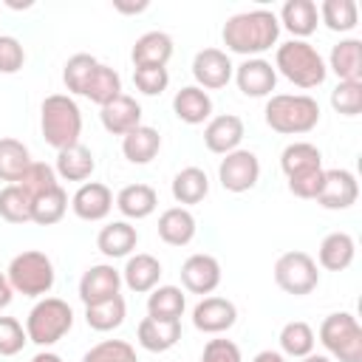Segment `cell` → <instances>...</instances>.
Instances as JSON below:
<instances>
[{"label": "cell", "mask_w": 362, "mask_h": 362, "mask_svg": "<svg viewBox=\"0 0 362 362\" xmlns=\"http://www.w3.org/2000/svg\"><path fill=\"white\" fill-rule=\"evenodd\" d=\"M223 45L232 54L240 57H260L263 51H269L272 45H277L280 37V20L274 11L269 8H252V11H240L232 14L223 23Z\"/></svg>", "instance_id": "1"}, {"label": "cell", "mask_w": 362, "mask_h": 362, "mask_svg": "<svg viewBox=\"0 0 362 362\" xmlns=\"http://www.w3.org/2000/svg\"><path fill=\"white\" fill-rule=\"evenodd\" d=\"M266 124L286 136L308 133L320 124V105L308 93H274L266 102Z\"/></svg>", "instance_id": "2"}, {"label": "cell", "mask_w": 362, "mask_h": 362, "mask_svg": "<svg viewBox=\"0 0 362 362\" xmlns=\"http://www.w3.org/2000/svg\"><path fill=\"white\" fill-rule=\"evenodd\" d=\"M40 127H42V139L54 150H65L71 144H79L82 113H79V105L74 102V96H68V93L45 96L42 107H40Z\"/></svg>", "instance_id": "3"}, {"label": "cell", "mask_w": 362, "mask_h": 362, "mask_svg": "<svg viewBox=\"0 0 362 362\" xmlns=\"http://www.w3.org/2000/svg\"><path fill=\"white\" fill-rule=\"evenodd\" d=\"M274 71H280L291 85L297 88H317L325 82L328 68L320 51L305 40H288L277 45L274 54Z\"/></svg>", "instance_id": "4"}, {"label": "cell", "mask_w": 362, "mask_h": 362, "mask_svg": "<svg viewBox=\"0 0 362 362\" xmlns=\"http://www.w3.org/2000/svg\"><path fill=\"white\" fill-rule=\"evenodd\" d=\"M74 325V311L65 300L59 297H42L25 317V334L28 342L48 348L54 342H59Z\"/></svg>", "instance_id": "5"}, {"label": "cell", "mask_w": 362, "mask_h": 362, "mask_svg": "<svg viewBox=\"0 0 362 362\" xmlns=\"http://www.w3.org/2000/svg\"><path fill=\"white\" fill-rule=\"evenodd\" d=\"M6 277L11 283V288L23 297H42L54 288V263L45 252L28 249L11 257Z\"/></svg>", "instance_id": "6"}, {"label": "cell", "mask_w": 362, "mask_h": 362, "mask_svg": "<svg viewBox=\"0 0 362 362\" xmlns=\"http://www.w3.org/2000/svg\"><path fill=\"white\" fill-rule=\"evenodd\" d=\"M320 342L339 362H362V325L348 311H337L322 320Z\"/></svg>", "instance_id": "7"}, {"label": "cell", "mask_w": 362, "mask_h": 362, "mask_svg": "<svg viewBox=\"0 0 362 362\" xmlns=\"http://www.w3.org/2000/svg\"><path fill=\"white\" fill-rule=\"evenodd\" d=\"M274 283L294 297L311 294L320 283V272H317V260L305 252H286L277 257L274 263Z\"/></svg>", "instance_id": "8"}, {"label": "cell", "mask_w": 362, "mask_h": 362, "mask_svg": "<svg viewBox=\"0 0 362 362\" xmlns=\"http://www.w3.org/2000/svg\"><path fill=\"white\" fill-rule=\"evenodd\" d=\"M260 178V161L252 150H232L218 164V181L226 192H246Z\"/></svg>", "instance_id": "9"}, {"label": "cell", "mask_w": 362, "mask_h": 362, "mask_svg": "<svg viewBox=\"0 0 362 362\" xmlns=\"http://www.w3.org/2000/svg\"><path fill=\"white\" fill-rule=\"evenodd\" d=\"M356 198H359V184L351 170L342 167L322 170V187L317 192V204L322 209H348L356 204Z\"/></svg>", "instance_id": "10"}, {"label": "cell", "mask_w": 362, "mask_h": 362, "mask_svg": "<svg viewBox=\"0 0 362 362\" xmlns=\"http://www.w3.org/2000/svg\"><path fill=\"white\" fill-rule=\"evenodd\" d=\"M232 74H235V65H232L229 54L221 48H204L192 59V76H195L198 88H204V90L226 88Z\"/></svg>", "instance_id": "11"}, {"label": "cell", "mask_w": 362, "mask_h": 362, "mask_svg": "<svg viewBox=\"0 0 362 362\" xmlns=\"http://www.w3.org/2000/svg\"><path fill=\"white\" fill-rule=\"evenodd\" d=\"M235 82L240 88L243 96H252V99H260V96H269L277 85V71L269 59L263 57H249L243 59L238 68H235Z\"/></svg>", "instance_id": "12"}, {"label": "cell", "mask_w": 362, "mask_h": 362, "mask_svg": "<svg viewBox=\"0 0 362 362\" xmlns=\"http://www.w3.org/2000/svg\"><path fill=\"white\" fill-rule=\"evenodd\" d=\"M181 283L192 294H212L221 283V263L212 255H189L181 263Z\"/></svg>", "instance_id": "13"}, {"label": "cell", "mask_w": 362, "mask_h": 362, "mask_svg": "<svg viewBox=\"0 0 362 362\" xmlns=\"http://www.w3.org/2000/svg\"><path fill=\"white\" fill-rule=\"evenodd\" d=\"M119 288H122V272L113 269L110 263H99V266H90L82 274V280H79V300L85 305H93V303L116 297Z\"/></svg>", "instance_id": "14"}, {"label": "cell", "mask_w": 362, "mask_h": 362, "mask_svg": "<svg viewBox=\"0 0 362 362\" xmlns=\"http://www.w3.org/2000/svg\"><path fill=\"white\" fill-rule=\"evenodd\" d=\"M235 320H238V308L226 297H204L192 308V325L204 334H223L235 325Z\"/></svg>", "instance_id": "15"}, {"label": "cell", "mask_w": 362, "mask_h": 362, "mask_svg": "<svg viewBox=\"0 0 362 362\" xmlns=\"http://www.w3.org/2000/svg\"><path fill=\"white\" fill-rule=\"evenodd\" d=\"M243 141V119L235 116V113H221V116H212L204 127V144L209 153H232L238 150V144Z\"/></svg>", "instance_id": "16"}, {"label": "cell", "mask_w": 362, "mask_h": 362, "mask_svg": "<svg viewBox=\"0 0 362 362\" xmlns=\"http://www.w3.org/2000/svg\"><path fill=\"white\" fill-rule=\"evenodd\" d=\"M71 209L82 221H105L110 215V209H113V192L99 181H85L74 192Z\"/></svg>", "instance_id": "17"}, {"label": "cell", "mask_w": 362, "mask_h": 362, "mask_svg": "<svg viewBox=\"0 0 362 362\" xmlns=\"http://www.w3.org/2000/svg\"><path fill=\"white\" fill-rule=\"evenodd\" d=\"M99 119H102V127H105L107 133H113V136H127L130 130H136V127L141 124V105H139L133 96L122 93V96H116L113 102L102 105Z\"/></svg>", "instance_id": "18"}, {"label": "cell", "mask_w": 362, "mask_h": 362, "mask_svg": "<svg viewBox=\"0 0 362 362\" xmlns=\"http://www.w3.org/2000/svg\"><path fill=\"white\" fill-rule=\"evenodd\" d=\"M173 57V37L164 31H147L136 40L130 59L136 68H164Z\"/></svg>", "instance_id": "19"}, {"label": "cell", "mask_w": 362, "mask_h": 362, "mask_svg": "<svg viewBox=\"0 0 362 362\" xmlns=\"http://www.w3.org/2000/svg\"><path fill=\"white\" fill-rule=\"evenodd\" d=\"M161 280V263L147 255V252H139V255H130L124 269H122V283L130 288V291H153Z\"/></svg>", "instance_id": "20"}, {"label": "cell", "mask_w": 362, "mask_h": 362, "mask_svg": "<svg viewBox=\"0 0 362 362\" xmlns=\"http://www.w3.org/2000/svg\"><path fill=\"white\" fill-rule=\"evenodd\" d=\"M277 20H280V28L294 34V40H303V37H311L317 31L320 11H317L314 0H288V3H283Z\"/></svg>", "instance_id": "21"}, {"label": "cell", "mask_w": 362, "mask_h": 362, "mask_svg": "<svg viewBox=\"0 0 362 362\" xmlns=\"http://www.w3.org/2000/svg\"><path fill=\"white\" fill-rule=\"evenodd\" d=\"M136 243H139V232L127 221H113V223L102 226L99 235H96V249L105 257H110V260L130 257V252L136 249Z\"/></svg>", "instance_id": "22"}, {"label": "cell", "mask_w": 362, "mask_h": 362, "mask_svg": "<svg viewBox=\"0 0 362 362\" xmlns=\"http://www.w3.org/2000/svg\"><path fill=\"white\" fill-rule=\"evenodd\" d=\"M325 68H331L339 76V82H362V42L356 37L339 40L331 48Z\"/></svg>", "instance_id": "23"}, {"label": "cell", "mask_w": 362, "mask_h": 362, "mask_svg": "<svg viewBox=\"0 0 362 362\" xmlns=\"http://www.w3.org/2000/svg\"><path fill=\"white\" fill-rule=\"evenodd\" d=\"M173 110L187 124H204L212 116V99H209V93L204 88L187 85L173 96Z\"/></svg>", "instance_id": "24"}, {"label": "cell", "mask_w": 362, "mask_h": 362, "mask_svg": "<svg viewBox=\"0 0 362 362\" xmlns=\"http://www.w3.org/2000/svg\"><path fill=\"white\" fill-rule=\"evenodd\" d=\"M156 206H158V195L150 184H127L116 195V209L130 221H141L153 215Z\"/></svg>", "instance_id": "25"}, {"label": "cell", "mask_w": 362, "mask_h": 362, "mask_svg": "<svg viewBox=\"0 0 362 362\" xmlns=\"http://www.w3.org/2000/svg\"><path fill=\"white\" fill-rule=\"evenodd\" d=\"M158 238L170 246H187L195 238V218L187 206H170L158 215Z\"/></svg>", "instance_id": "26"}, {"label": "cell", "mask_w": 362, "mask_h": 362, "mask_svg": "<svg viewBox=\"0 0 362 362\" xmlns=\"http://www.w3.org/2000/svg\"><path fill=\"white\" fill-rule=\"evenodd\" d=\"M139 345L150 354H164L181 339V322H161L153 317H144L136 328Z\"/></svg>", "instance_id": "27"}, {"label": "cell", "mask_w": 362, "mask_h": 362, "mask_svg": "<svg viewBox=\"0 0 362 362\" xmlns=\"http://www.w3.org/2000/svg\"><path fill=\"white\" fill-rule=\"evenodd\" d=\"M161 150V136L156 127L139 124L127 136H122V153L130 164H150Z\"/></svg>", "instance_id": "28"}, {"label": "cell", "mask_w": 362, "mask_h": 362, "mask_svg": "<svg viewBox=\"0 0 362 362\" xmlns=\"http://www.w3.org/2000/svg\"><path fill=\"white\" fill-rule=\"evenodd\" d=\"M54 170H57V178H62V181H85L96 170V161L85 144H71L65 150H57Z\"/></svg>", "instance_id": "29"}, {"label": "cell", "mask_w": 362, "mask_h": 362, "mask_svg": "<svg viewBox=\"0 0 362 362\" xmlns=\"http://www.w3.org/2000/svg\"><path fill=\"white\" fill-rule=\"evenodd\" d=\"M354 255H356V240L348 235V232H331L322 238L320 243V266L328 269V272H342L354 263Z\"/></svg>", "instance_id": "30"}, {"label": "cell", "mask_w": 362, "mask_h": 362, "mask_svg": "<svg viewBox=\"0 0 362 362\" xmlns=\"http://www.w3.org/2000/svg\"><path fill=\"white\" fill-rule=\"evenodd\" d=\"M184 308H187V297L178 286H156L147 297V317L161 322H181Z\"/></svg>", "instance_id": "31"}, {"label": "cell", "mask_w": 362, "mask_h": 362, "mask_svg": "<svg viewBox=\"0 0 362 362\" xmlns=\"http://www.w3.org/2000/svg\"><path fill=\"white\" fill-rule=\"evenodd\" d=\"M280 170L286 173V178L322 170V153L311 141H294L280 153Z\"/></svg>", "instance_id": "32"}, {"label": "cell", "mask_w": 362, "mask_h": 362, "mask_svg": "<svg viewBox=\"0 0 362 362\" xmlns=\"http://www.w3.org/2000/svg\"><path fill=\"white\" fill-rule=\"evenodd\" d=\"M170 189L178 204H201L209 192V178L201 167H184L181 173H175Z\"/></svg>", "instance_id": "33"}, {"label": "cell", "mask_w": 362, "mask_h": 362, "mask_svg": "<svg viewBox=\"0 0 362 362\" xmlns=\"http://www.w3.org/2000/svg\"><path fill=\"white\" fill-rule=\"evenodd\" d=\"M82 96L90 99V102H96V105L102 107V105L113 102L116 96H122V76H119L110 65H102V62H99L96 71H93L90 79H88Z\"/></svg>", "instance_id": "34"}, {"label": "cell", "mask_w": 362, "mask_h": 362, "mask_svg": "<svg viewBox=\"0 0 362 362\" xmlns=\"http://www.w3.org/2000/svg\"><path fill=\"white\" fill-rule=\"evenodd\" d=\"M124 317H127V305H124L122 294L102 300V303H93V305H85V322L93 331H113L124 322Z\"/></svg>", "instance_id": "35"}, {"label": "cell", "mask_w": 362, "mask_h": 362, "mask_svg": "<svg viewBox=\"0 0 362 362\" xmlns=\"http://www.w3.org/2000/svg\"><path fill=\"white\" fill-rule=\"evenodd\" d=\"M314 342H317V337H314L311 325L303 322V320H291V322H286L280 328V351H283V356L303 359V356L314 354Z\"/></svg>", "instance_id": "36"}, {"label": "cell", "mask_w": 362, "mask_h": 362, "mask_svg": "<svg viewBox=\"0 0 362 362\" xmlns=\"http://www.w3.org/2000/svg\"><path fill=\"white\" fill-rule=\"evenodd\" d=\"M31 164V153L17 139H0V181L17 184Z\"/></svg>", "instance_id": "37"}, {"label": "cell", "mask_w": 362, "mask_h": 362, "mask_svg": "<svg viewBox=\"0 0 362 362\" xmlns=\"http://www.w3.org/2000/svg\"><path fill=\"white\" fill-rule=\"evenodd\" d=\"M68 209V192L62 187H54L42 195L34 198L31 204V221L40 223V226H51V223H59L62 215Z\"/></svg>", "instance_id": "38"}, {"label": "cell", "mask_w": 362, "mask_h": 362, "mask_svg": "<svg viewBox=\"0 0 362 362\" xmlns=\"http://www.w3.org/2000/svg\"><path fill=\"white\" fill-rule=\"evenodd\" d=\"M31 195L20 184H6L0 189V218L8 223H28L31 221Z\"/></svg>", "instance_id": "39"}, {"label": "cell", "mask_w": 362, "mask_h": 362, "mask_svg": "<svg viewBox=\"0 0 362 362\" xmlns=\"http://www.w3.org/2000/svg\"><path fill=\"white\" fill-rule=\"evenodd\" d=\"M317 11H320V20L331 31H339V34L356 28V23H359V8L354 0H325Z\"/></svg>", "instance_id": "40"}, {"label": "cell", "mask_w": 362, "mask_h": 362, "mask_svg": "<svg viewBox=\"0 0 362 362\" xmlns=\"http://www.w3.org/2000/svg\"><path fill=\"white\" fill-rule=\"evenodd\" d=\"M96 65H99V59H96L93 54H74V57L65 62V68H62V82H65V88H68L71 93L82 96V90H85L90 74L96 71Z\"/></svg>", "instance_id": "41"}, {"label": "cell", "mask_w": 362, "mask_h": 362, "mask_svg": "<svg viewBox=\"0 0 362 362\" xmlns=\"http://www.w3.org/2000/svg\"><path fill=\"white\" fill-rule=\"evenodd\" d=\"M17 184H20V187L31 195V201H34L37 195H42V192L59 187V178H57V170H54L51 164H45V161H31L28 170L23 173V178H20Z\"/></svg>", "instance_id": "42"}, {"label": "cell", "mask_w": 362, "mask_h": 362, "mask_svg": "<svg viewBox=\"0 0 362 362\" xmlns=\"http://www.w3.org/2000/svg\"><path fill=\"white\" fill-rule=\"evenodd\" d=\"M82 362H139L136 359V348L124 339H105L99 345H93Z\"/></svg>", "instance_id": "43"}, {"label": "cell", "mask_w": 362, "mask_h": 362, "mask_svg": "<svg viewBox=\"0 0 362 362\" xmlns=\"http://www.w3.org/2000/svg\"><path fill=\"white\" fill-rule=\"evenodd\" d=\"M331 107L342 116H356L362 110V82H337L331 90Z\"/></svg>", "instance_id": "44"}, {"label": "cell", "mask_w": 362, "mask_h": 362, "mask_svg": "<svg viewBox=\"0 0 362 362\" xmlns=\"http://www.w3.org/2000/svg\"><path fill=\"white\" fill-rule=\"evenodd\" d=\"M28 342V334L23 331L20 320L14 317H0V356H14L23 351Z\"/></svg>", "instance_id": "45"}, {"label": "cell", "mask_w": 362, "mask_h": 362, "mask_svg": "<svg viewBox=\"0 0 362 362\" xmlns=\"http://www.w3.org/2000/svg\"><path fill=\"white\" fill-rule=\"evenodd\" d=\"M133 82L144 96H158L170 85L167 68H133Z\"/></svg>", "instance_id": "46"}, {"label": "cell", "mask_w": 362, "mask_h": 362, "mask_svg": "<svg viewBox=\"0 0 362 362\" xmlns=\"http://www.w3.org/2000/svg\"><path fill=\"white\" fill-rule=\"evenodd\" d=\"M25 62V51L17 37L0 34V74H17Z\"/></svg>", "instance_id": "47"}, {"label": "cell", "mask_w": 362, "mask_h": 362, "mask_svg": "<svg viewBox=\"0 0 362 362\" xmlns=\"http://www.w3.org/2000/svg\"><path fill=\"white\" fill-rule=\"evenodd\" d=\"M198 362H243V359H240V348L232 339H209Z\"/></svg>", "instance_id": "48"}, {"label": "cell", "mask_w": 362, "mask_h": 362, "mask_svg": "<svg viewBox=\"0 0 362 362\" xmlns=\"http://www.w3.org/2000/svg\"><path fill=\"white\" fill-rule=\"evenodd\" d=\"M320 187H322V170H314V173L288 178V189H291V195H297V198H317Z\"/></svg>", "instance_id": "49"}, {"label": "cell", "mask_w": 362, "mask_h": 362, "mask_svg": "<svg viewBox=\"0 0 362 362\" xmlns=\"http://www.w3.org/2000/svg\"><path fill=\"white\" fill-rule=\"evenodd\" d=\"M11 294H14V288H11L8 277L0 272V308H6V305L11 303Z\"/></svg>", "instance_id": "50"}, {"label": "cell", "mask_w": 362, "mask_h": 362, "mask_svg": "<svg viewBox=\"0 0 362 362\" xmlns=\"http://www.w3.org/2000/svg\"><path fill=\"white\" fill-rule=\"evenodd\" d=\"M252 362H286V356L280 351H260V354H255Z\"/></svg>", "instance_id": "51"}, {"label": "cell", "mask_w": 362, "mask_h": 362, "mask_svg": "<svg viewBox=\"0 0 362 362\" xmlns=\"http://www.w3.org/2000/svg\"><path fill=\"white\" fill-rule=\"evenodd\" d=\"M31 362H62V356L54 354V351H40V354H34Z\"/></svg>", "instance_id": "52"}, {"label": "cell", "mask_w": 362, "mask_h": 362, "mask_svg": "<svg viewBox=\"0 0 362 362\" xmlns=\"http://www.w3.org/2000/svg\"><path fill=\"white\" fill-rule=\"evenodd\" d=\"M147 8V3H136V6H127V3H116V11H124V14H139V11H144Z\"/></svg>", "instance_id": "53"}, {"label": "cell", "mask_w": 362, "mask_h": 362, "mask_svg": "<svg viewBox=\"0 0 362 362\" xmlns=\"http://www.w3.org/2000/svg\"><path fill=\"white\" fill-rule=\"evenodd\" d=\"M303 362H331V359L322 354H308V356H303Z\"/></svg>", "instance_id": "54"}]
</instances>
